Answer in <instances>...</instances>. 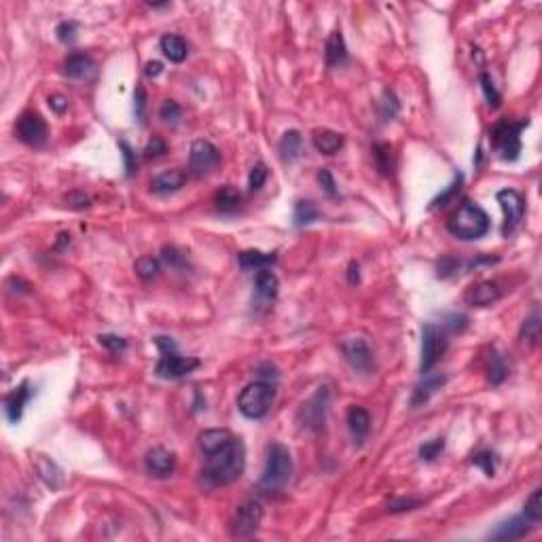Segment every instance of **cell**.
<instances>
[{"mask_svg":"<svg viewBox=\"0 0 542 542\" xmlns=\"http://www.w3.org/2000/svg\"><path fill=\"white\" fill-rule=\"evenodd\" d=\"M244 468H246L244 443L240 439H233L229 445L206 456V466H203L201 474L212 485H229L242 477Z\"/></svg>","mask_w":542,"mask_h":542,"instance_id":"cell-1","label":"cell"},{"mask_svg":"<svg viewBox=\"0 0 542 542\" xmlns=\"http://www.w3.org/2000/svg\"><path fill=\"white\" fill-rule=\"evenodd\" d=\"M447 229L458 240H466V242L479 240L490 231V216H487V212L481 206H477L472 201H464L449 216Z\"/></svg>","mask_w":542,"mask_h":542,"instance_id":"cell-2","label":"cell"},{"mask_svg":"<svg viewBox=\"0 0 542 542\" xmlns=\"http://www.w3.org/2000/svg\"><path fill=\"white\" fill-rule=\"evenodd\" d=\"M293 477V458L291 451L282 443H274L267 449V460H265V470L261 477L258 487L265 494L282 492L288 485Z\"/></svg>","mask_w":542,"mask_h":542,"instance_id":"cell-3","label":"cell"},{"mask_svg":"<svg viewBox=\"0 0 542 542\" xmlns=\"http://www.w3.org/2000/svg\"><path fill=\"white\" fill-rule=\"evenodd\" d=\"M157 348L161 350L159 362H157V375L164 379H180L189 373H193L201 362L199 358L191 356H180L176 350V343L170 337H155Z\"/></svg>","mask_w":542,"mask_h":542,"instance_id":"cell-4","label":"cell"},{"mask_svg":"<svg viewBox=\"0 0 542 542\" xmlns=\"http://www.w3.org/2000/svg\"><path fill=\"white\" fill-rule=\"evenodd\" d=\"M276 401V386L265 379L248 384L238 396V409L248 419H261L269 413L271 405Z\"/></svg>","mask_w":542,"mask_h":542,"instance_id":"cell-5","label":"cell"},{"mask_svg":"<svg viewBox=\"0 0 542 542\" xmlns=\"http://www.w3.org/2000/svg\"><path fill=\"white\" fill-rule=\"evenodd\" d=\"M529 125V121H511L502 119L492 130V142L502 159L515 161L521 153V132Z\"/></svg>","mask_w":542,"mask_h":542,"instance_id":"cell-6","label":"cell"},{"mask_svg":"<svg viewBox=\"0 0 542 542\" xmlns=\"http://www.w3.org/2000/svg\"><path fill=\"white\" fill-rule=\"evenodd\" d=\"M447 350V333L445 327H437V324H426L421 331V360L419 371L428 373L435 369V364L443 358Z\"/></svg>","mask_w":542,"mask_h":542,"instance_id":"cell-7","label":"cell"},{"mask_svg":"<svg viewBox=\"0 0 542 542\" xmlns=\"http://www.w3.org/2000/svg\"><path fill=\"white\" fill-rule=\"evenodd\" d=\"M189 166L193 176L206 178L210 176L216 168L221 166V150L216 148L210 140H195L191 144V155H189Z\"/></svg>","mask_w":542,"mask_h":542,"instance_id":"cell-8","label":"cell"},{"mask_svg":"<svg viewBox=\"0 0 542 542\" xmlns=\"http://www.w3.org/2000/svg\"><path fill=\"white\" fill-rule=\"evenodd\" d=\"M502 212H504V225H502V235L509 238L523 221L525 216V199L519 191L515 189H502L496 195Z\"/></svg>","mask_w":542,"mask_h":542,"instance_id":"cell-9","label":"cell"},{"mask_svg":"<svg viewBox=\"0 0 542 542\" xmlns=\"http://www.w3.org/2000/svg\"><path fill=\"white\" fill-rule=\"evenodd\" d=\"M261 519H263V506L258 500H246L244 504H240L231 521L233 538H252L261 525Z\"/></svg>","mask_w":542,"mask_h":542,"instance_id":"cell-10","label":"cell"},{"mask_svg":"<svg viewBox=\"0 0 542 542\" xmlns=\"http://www.w3.org/2000/svg\"><path fill=\"white\" fill-rule=\"evenodd\" d=\"M17 138L28 146H42L47 142V123L38 113H24L15 123Z\"/></svg>","mask_w":542,"mask_h":542,"instance_id":"cell-11","label":"cell"},{"mask_svg":"<svg viewBox=\"0 0 542 542\" xmlns=\"http://www.w3.org/2000/svg\"><path fill=\"white\" fill-rule=\"evenodd\" d=\"M144 466H146V472L155 479H168L174 474L176 470V458L172 451L164 449V447H153L146 451V458H144Z\"/></svg>","mask_w":542,"mask_h":542,"instance_id":"cell-12","label":"cell"},{"mask_svg":"<svg viewBox=\"0 0 542 542\" xmlns=\"http://www.w3.org/2000/svg\"><path fill=\"white\" fill-rule=\"evenodd\" d=\"M341 352H343V358L356 369V371H362V373H369L373 369V352L369 348V343L364 339H343L341 341Z\"/></svg>","mask_w":542,"mask_h":542,"instance_id":"cell-13","label":"cell"},{"mask_svg":"<svg viewBox=\"0 0 542 542\" xmlns=\"http://www.w3.org/2000/svg\"><path fill=\"white\" fill-rule=\"evenodd\" d=\"M500 297H502V288H500L498 282H492V280L477 282V284H472L470 288H466V293H464L466 305H472V307L492 305V303H496Z\"/></svg>","mask_w":542,"mask_h":542,"instance_id":"cell-14","label":"cell"},{"mask_svg":"<svg viewBox=\"0 0 542 542\" xmlns=\"http://www.w3.org/2000/svg\"><path fill=\"white\" fill-rule=\"evenodd\" d=\"M327 405H329V388L324 386L318 390V394L303 405L301 409V417H303V426L307 428H320L324 421V413H327Z\"/></svg>","mask_w":542,"mask_h":542,"instance_id":"cell-15","label":"cell"},{"mask_svg":"<svg viewBox=\"0 0 542 542\" xmlns=\"http://www.w3.org/2000/svg\"><path fill=\"white\" fill-rule=\"evenodd\" d=\"M532 521L525 517V515H517V517H511L509 521L500 523L492 534L490 538L492 540H500V542H511V540H519L523 538L529 529H532Z\"/></svg>","mask_w":542,"mask_h":542,"instance_id":"cell-16","label":"cell"},{"mask_svg":"<svg viewBox=\"0 0 542 542\" xmlns=\"http://www.w3.org/2000/svg\"><path fill=\"white\" fill-rule=\"evenodd\" d=\"M447 382V377L441 375V373H424V379L415 386L413 390V396H411V407H419V405H426L430 401V396L435 394L437 390H441V386Z\"/></svg>","mask_w":542,"mask_h":542,"instance_id":"cell-17","label":"cell"},{"mask_svg":"<svg viewBox=\"0 0 542 542\" xmlns=\"http://www.w3.org/2000/svg\"><path fill=\"white\" fill-rule=\"evenodd\" d=\"M187 183V172L185 170H170L159 174L150 180V191L157 195H168V193H176L185 187Z\"/></svg>","mask_w":542,"mask_h":542,"instance_id":"cell-18","label":"cell"},{"mask_svg":"<svg viewBox=\"0 0 542 542\" xmlns=\"http://www.w3.org/2000/svg\"><path fill=\"white\" fill-rule=\"evenodd\" d=\"M254 288H256V295L261 301L265 303H271L276 297H278V288H280V280L278 276L271 271L269 267L265 269H258L256 276H254Z\"/></svg>","mask_w":542,"mask_h":542,"instance_id":"cell-19","label":"cell"},{"mask_svg":"<svg viewBox=\"0 0 542 542\" xmlns=\"http://www.w3.org/2000/svg\"><path fill=\"white\" fill-rule=\"evenodd\" d=\"M30 396H32V392H30V384H28V382H24L20 388H15L13 392L7 394V398H5V409H7V417H9L11 424H17V421L22 419L24 407H26V403L30 401Z\"/></svg>","mask_w":542,"mask_h":542,"instance_id":"cell-20","label":"cell"},{"mask_svg":"<svg viewBox=\"0 0 542 542\" xmlns=\"http://www.w3.org/2000/svg\"><path fill=\"white\" fill-rule=\"evenodd\" d=\"M233 439L235 437L225 428H210V430H203L199 435V447H201L203 456H208V454H214V451H219L221 447L229 445Z\"/></svg>","mask_w":542,"mask_h":542,"instance_id":"cell-21","label":"cell"},{"mask_svg":"<svg viewBox=\"0 0 542 542\" xmlns=\"http://www.w3.org/2000/svg\"><path fill=\"white\" fill-rule=\"evenodd\" d=\"M348 428L352 432L354 441L362 443L366 439V435H369V430H371V415H369V411L362 409V407H356V405L350 407L348 409Z\"/></svg>","mask_w":542,"mask_h":542,"instance_id":"cell-22","label":"cell"},{"mask_svg":"<svg viewBox=\"0 0 542 542\" xmlns=\"http://www.w3.org/2000/svg\"><path fill=\"white\" fill-rule=\"evenodd\" d=\"M95 72V64L85 53H72L64 62V75L70 79H89Z\"/></svg>","mask_w":542,"mask_h":542,"instance_id":"cell-23","label":"cell"},{"mask_svg":"<svg viewBox=\"0 0 542 542\" xmlns=\"http://www.w3.org/2000/svg\"><path fill=\"white\" fill-rule=\"evenodd\" d=\"M159 47H161V51H164V56H166L170 62H174V64H180V62L187 60L189 49H187L185 38L178 36V34H166V36H161Z\"/></svg>","mask_w":542,"mask_h":542,"instance_id":"cell-24","label":"cell"},{"mask_svg":"<svg viewBox=\"0 0 542 542\" xmlns=\"http://www.w3.org/2000/svg\"><path fill=\"white\" fill-rule=\"evenodd\" d=\"M313 148L322 155H335L343 146V136L333 130H316L311 136Z\"/></svg>","mask_w":542,"mask_h":542,"instance_id":"cell-25","label":"cell"},{"mask_svg":"<svg viewBox=\"0 0 542 542\" xmlns=\"http://www.w3.org/2000/svg\"><path fill=\"white\" fill-rule=\"evenodd\" d=\"M324 58H327V64L331 68L339 66L346 62L348 58V47H346V40H343V34L339 30L331 32L329 40H327V49H324Z\"/></svg>","mask_w":542,"mask_h":542,"instance_id":"cell-26","label":"cell"},{"mask_svg":"<svg viewBox=\"0 0 542 542\" xmlns=\"http://www.w3.org/2000/svg\"><path fill=\"white\" fill-rule=\"evenodd\" d=\"M36 472H38V477L51 487V490H60V487L64 485V472L58 468L56 462L47 460L45 456H38V460H36Z\"/></svg>","mask_w":542,"mask_h":542,"instance_id":"cell-27","label":"cell"},{"mask_svg":"<svg viewBox=\"0 0 542 542\" xmlns=\"http://www.w3.org/2000/svg\"><path fill=\"white\" fill-rule=\"evenodd\" d=\"M238 261H240V267H242V269H254V271H258V269L271 267V265L278 261V256H276L274 252L244 250V252H240Z\"/></svg>","mask_w":542,"mask_h":542,"instance_id":"cell-28","label":"cell"},{"mask_svg":"<svg viewBox=\"0 0 542 542\" xmlns=\"http://www.w3.org/2000/svg\"><path fill=\"white\" fill-rule=\"evenodd\" d=\"M506 377H509V364H506L504 356L496 348H492L490 356H487V379H490L494 386H498Z\"/></svg>","mask_w":542,"mask_h":542,"instance_id":"cell-29","label":"cell"},{"mask_svg":"<svg viewBox=\"0 0 542 542\" xmlns=\"http://www.w3.org/2000/svg\"><path fill=\"white\" fill-rule=\"evenodd\" d=\"M301 153H303V136L297 130L286 132L282 136V140H280V155H282V159L291 164V161L301 157Z\"/></svg>","mask_w":542,"mask_h":542,"instance_id":"cell-30","label":"cell"},{"mask_svg":"<svg viewBox=\"0 0 542 542\" xmlns=\"http://www.w3.org/2000/svg\"><path fill=\"white\" fill-rule=\"evenodd\" d=\"M240 201H242V195H240V191H238L235 187H231V185L223 187L219 193H216V208H219L221 212H233V210H238Z\"/></svg>","mask_w":542,"mask_h":542,"instance_id":"cell-31","label":"cell"},{"mask_svg":"<svg viewBox=\"0 0 542 542\" xmlns=\"http://www.w3.org/2000/svg\"><path fill=\"white\" fill-rule=\"evenodd\" d=\"M318 219H320V212H318V208L311 201H297V206H295V223H297V227L311 225Z\"/></svg>","mask_w":542,"mask_h":542,"instance_id":"cell-32","label":"cell"},{"mask_svg":"<svg viewBox=\"0 0 542 542\" xmlns=\"http://www.w3.org/2000/svg\"><path fill=\"white\" fill-rule=\"evenodd\" d=\"M472 464L479 466L487 477H494L496 468H498V456L490 449H485V451H479L472 456Z\"/></svg>","mask_w":542,"mask_h":542,"instance_id":"cell-33","label":"cell"},{"mask_svg":"<svg viewBox=\"0 0 542 542\" xmlns=\"http://www.w3.org/2000/svg\"><path fill=\"white\" fill-rule=\"evenodd\" d=\"M134 269H136V274H138L142 280H153V278H157V274L161 271L159 261L153 258V256H140V258L136 261Z\"/></svg>","mask_w":542,"mask_h":542,"instance_id":"cell-34","label":"cell"},{"mask_svg":"<svg viewBox=\"0 0 542 542\" xmlns=\"http://www.w3.org/2000/svg\"><path fill=\"white\" fill-rule=\"evenodd\" d=\"M159 117L164 119L166 123H170V125H178L183 121V108H180L178 102L166 100L164 104H161V108H159Z\"/></svg>","mask_w":542,"mask_h":542,"instance_id":"cell-35","label":"cell"},{"mask_svg":"<svg viewBox=\"0 0 542 542\" xmlns=\"http://www.w3.org/2000/svg\"><path fill=\"white\" fill-rule=\"evenodd\" d=\"M373 157H375V164L379 168L382 174H390L392 164H390V157H392V148L390 144H375L373 146Z\"/></svg>","mask_w":542,"mask_h":542,"instance_id":"cell-36","label":"cell"},{"mask_svg":"<svg viewBox=\"0 0 542 542\" xmlns=\"http://www.w3.org/2000/svg\"><path fill=\"white\" fill-rule=\"evenodd\" d=\"M521 339L527 346H538V339H540V318H538V313H534L532 318L525 320L523 329H521Z\"/></svg>","mask_w":542,"mask_h":542,"instance_id":"cell-37","label":"cell"},{"mask_svg":"<svg viewBox=\"0 0 542 542\" xmlns=\"http://www.w3.org/2000/svg\"><path fill=\"white\" fill-rule=\"evenodd\" d=\"M523 515L532 521V523H538L542 519V490H534V494L527 498L525 502V511Z\"/></svg>","mask_w":542,"mask_h":542,"instance_id":"cell-38","label":"cell"},{"mask_svg":"<svg viewBox=\"0 0 542 542\" xmlns=\"http://www.w3.org/2000/svg\"><path fill=\"white\" fill-rule=\"evenodd\" d=\"M443 449H445V439H432L419 447V458L424 462H432L443 454Z\"/></svg>","mask_w":542,"mask_h":542,"instance_id":"cell-39","label":"cell"},{"mask_svg":"<svg viewBox=\"0 0 542 542\" xmlns=\"http://www.w3.org/2000/svg\"><path fill=\"white\" fill-rule=\"evenodd\" d=\"M481 89H483V93H485V100L490 102V106H494V108L500 106V93H498V89H496L492 77L487 75V72H481Z\"/></svg>","mask_w":542,"mask_h":542,"instance_id":"cell-40","label":"cell"},{"mask_svg":"<svg viewBox=\"0 0 542 542\" xmlns=\"http://www.w3.org/2000/svg\"><path fill=\"white\" fill-rule=\"evenodd\" d=\"M166 153H168V144H166V140L161 136H153L148 140V144L144 146V157L146 159H159V157H164Z\"/></svg>","mask_w":542,"mask_h":542,"instance_id":"cell-41","label":"cell"},{"mask_svg":"<svg viewBox=\"0 0 542 542\" xmlns=\"http://www.w3.org/2000/svg\"><path fill=\"white\" fill-rule=\"evenodd\" d=\"M267 166L263 164V161H258V164H254V168L250 170V176H248V187H250V191H258L263 185H265V180H267Z\"/></svg>","mask_w":542,"mask_h":542,"instance_id":"cell-42","label":"cell"},{"mask_svg":"<svg viewBox=\"0 0 542 542\" xmlns=\"http://www.w3.org/2000/svg\"><path fill=\"white\" fill-rule=\"evenodd\" d=\"M460 187H462V174H458L456 176V180L447 187V191L445 193H441L437 199H432V203H430V210H435V208H441V206H445L449 199H454V195L460 191Z\"/></svg>","mask_w":542,"mask_h":542,"instance_id":"cell-43","label":"cell"},{"mask_svg":"<svg viewBox=\"0 0 542 542\" xmlns=\"http://www.w3.org/2000/svg\"><path fill=\"white\" fill-rule=\"evenodd\" d=\"M164 254V261L170 265V267H174V269H185L187 267V258H185V254L180 252V250H176L174 246H166L164 250H161Z\"/></svg>","mask_w":542,"mask_h":542,"instance_id":"cell-44","label":"cell"},{"mask_svg":"<svg viewBox=\"0 0 542 542\" xmlns=\"http://www.w3.org/2000/svg\"><path fill=\"white\" fill-rule=\"evenodd\" d=\"M119 146H121V150H123V161H125V176H127V178H132V176L136 174V168H138L136 153L132 150V146H130L125 140H121V142H119Z\"/></svg>","mask_w":542,"mask_h":542,"instance_id":"cell-45","label":"cell"},{"mask_svg":"<svg viewBox=\"0 0 542 542\" xmlns=\"http://www.w3.org/2000/svg\"><path fill=\"white\" fill-rule=\"evenodd\" d=\"M98 341H100L104 348L111 350L113 354H121V352L127 348V341H125L123 337H119V335H100Z\"/></svg>","mask_w":542,"mask_h":542,"instance_id":"cell-46","label":"cell"},{"mask_svg":"<svg viewBox=\"0 0 542 542\" xmlns=\"http://www.w3.org/2000/svg\"><path fill=\"white\" fill-rule=\"evenodd\" d=\"M134 111H136V119L140 123L146 121V91L144 87H136L134 91Z\"/></svg>","mask_w":542,"mask_h":542,"instance_id":"cell-47","label":"cell"},{"mask_svg":"<svg viewBox=\"0 0 542 542\" xmlns=\"http://www.w3.org/2000/svg\"><path fill=\"white\" fill-rule=\"evenodd\" d=\"M318 183H320V187L324 189V193L331 195V197H337V183H335L333 174H331L327 168H322V170L318 172Z\"/></svg>","mask_w":542,"mask_h":542,"instance_id":"cell-48","label":"cell"},{"mask_svg":"<svg viewBox=\"0 0 542 542\" xmlns=\"http://www.w3.org/2000/svg\"><path fill=\"white\" fill-rule=\"evenodd\" d=\"M56 34H58V38H60L64 45L75 42V38H77V22H62V24L56 28Z\"/></svg>","mask_w":542,"mask_h":542,"instance_id":"cell-49","label":"cell"},{"mask_svg":"<svg viewBox=\"0 0 542 542\" xmlns=\"http://www.w3.org/2000/svg\"><path fill=\"white\" fill-rule=\"evenodd\" d=\"M458 267H460V261H456L454 256H443V258L439 261V278H449V276H454L456 271H458Z\"/></svg>","mask_w":542,"mask_h":542,"instance_id":"cell-50","label":"cell"},{"mask_svg":"<svg viewBox=\"0 0 542 542\" xmlns=\"http://www.w3.org/2000/svg\"><path fill=\"white\" fill-rule=\"evenodd\" d=\"M66 203L70 208H75V210H85V208H89L91 199L85 193H81V191H72V193L66 195Z\"/></svg>","mask_w":542,"mask_h":542,"instance_id":"cell-51","label":"cell"},{"mask_svg":"<svg viewBox=\"0 0 542 542\" xmlns=\"http://www.w3.org/2000/svg\"><path fill=\"white\" fill-rule=\"evenodd\" d=\"M382 106H384V117L386 119H392L396 113H398V100L394 98V93L392 91H386L384 93V102H382Z\"/></svg>","mask_w":542,"mask_h":542,"instance_id":"cell-52","label":"cell"},{"mask_svg":"<svg viewBox=\"0 0 542 542\" xmlns=\"http://www.w3.org/2000/svg\"><path fill=\"white\" fill-rule=\"evenodd\" d=\"M417 506H421L419 500H396L388 506V513H405V511H413Z\"/></svg>","mask_w":542,"mask_h":542,"instance_id":"cell-53","label":"cell"},{"mask_svg":"<svg viewBox=\"0 0 542 542\" xmlns=\"http://www.w3.org/2000/svg\"><path fill=\"white\" fill-rule=\"evenodd\" d=\"M49 106H51L58 115H62L66 108H68V100H66L62 93H53V95H49Z\"/></svg>","mask_w":542,"mask_h":542,"instance_id":"cell-54","label":"cell"},{"mask_svg":"<svg viewBox=\"0 0 542 542\" xmlns=\"http://www.w3.org/2000/svg\"><path fill=\"white\" fill-rule=\"evenodd\" d=\"M466 324H468L466 316L454 313V316H449V322L445 324V327H449L451 331H462V329H466Z\"/></svg>","mask_w":542,"mask_h":542,"instance_id":"cell-55","label":"cell"},{"mask_svg":"<svg viewBox=\"0 0 542 542\" xmlns=\"http://www.w3.org/2000/svg\"><path fill=\"white\" fill-rule=\"evenodd\" d=\"M144 72H146V77H159L161 72H164V66H161L159 62H148Z\"/></svg>","mask_w":542,"mask_h":542,"instance_id":"cell-56","label":"cell"},{"mask_svg":"<svg viewBox=\"0 0 542 542\" xmlns=\"http://www.w3.org/2000/svg\"><path fill=\"white\" fill-rule=\"evenodd\" d=\"M358 282V265L352 263L350 265V284H356Z\"/></svg>","mask_w":542,"mask_h":542,"instance_id":"cell-57","label":"cell"}]
</instances>
